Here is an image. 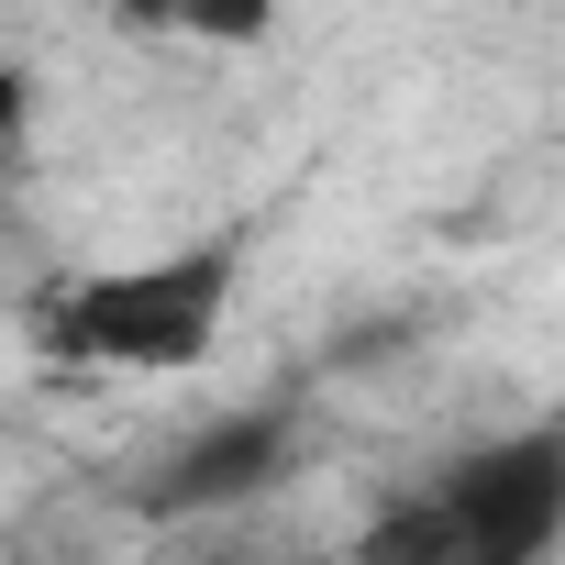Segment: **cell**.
I'll use <instances>...</instances> for the list:
<instances>
[{
	"mask_svg": "<svg viewBox=\"0 0 565 565\" xmlns=\"http://www.w3.org/2000/svg\"><path fill=\"white\" fill-rule=\"evenodd\" d=\"M244 222H211L167 255H134V266H78V277H45L23 300L34 344L67 355V366H122V377H189L222 355V322L244 300Z\"/></svg>",
	"mask_w": 565,
	"mask_h": 565,
	"instance_id": "obj_1",
	"label": "cell"
},
{
	"mask_svg": "<svg viewBox=\"0 0 565 565\" xmlns=\"http://www.w3.org/2000/svg\"><path fill=\"white\" fill-rule=\"evenodd\" d=\"M433 499L455 510L477 565H543L565 543V422H510L488 444H466Z\"/></svg>",
	"mask_w": 565,
	"mask_h": 565,
	"instance_id": "obj_2",
	"label": "cell"
},
{
	"mask_svg": "<svg viewBox=\"0 0 565 565\" xmlns=\"http://www.w3.org/2000/svg\"><path fill=\"white\" fill-rule=\"evenodd\" d=\"M289 455H300V411H289V399L222 411V422L178 433V444L134 477V510H145V521H211V510H244V499H266L277 477H289Z\"/></svg>",
	"mask_w": 565,
	"mask_h": 565,
	"instance_id": "obj_3",
	"label": "cell"
},
{
	"mask_svg": "<svg viewBox=\"0 0 565 565\" xmlns=\"http://www.w3.org/2000/svg\"><path fill=\"white\" fill-rule=\"evenodd\" d=\"M355 565H466V532H455V510H444L433 488H399V499L366 510Z\"/></svg>",
	"mask_w": 565,
	"mask_h": 565,
	"instance_id": "obj_4",
	"label": "cell"
},
{
	"mask_svg": "<svg viewBox=\"0 0 565 565\" xmlns=\"http://www.w3.org/2000/svg\"><path fill=\"white\" fill-rule=\"evenodd\" d=\"M178 34L211 45V56H244V45L277 34V0H178Z\"/></svg>",
	"mask_w": 565,
	"mask_h": 565,
	"instance_id": "obj_5",
	"label": "cell"
},
{
	"mask_svg": "<svg viewBox=\"0 0 565 565\" xmlns=\"http://www.w3.org/2000/svg\"><path fill=\"white\" fill-rule=\"evenodd\" d=\"M23 134H34V78H23V56H0V156Z\"/></svg>",
	"mask_w": 565,
	"mask_h": 565,
	"instance_id": "obj_6",
	"label": "cell"
},
{
	"mask_svg": "<svg viewBox=\"0 0 565 565\" xmlns=\"http://www.w3.org/2000/svg\"><path fill=\"white\" fill-rule=\"evenodd\" d=\"M122 34H178V0H111Z\"/></svg>",
	"mask_w": 565,
	"mask_h": 565,
	"instance_id": "obj_7",
	"label": "cell"
},
{
	"mask_svg": "<svg viewBox=\"0 0 565 565\" xmlns=\"http://www.w3.org/2000/svg\"><path fill=\"white\" fill-rule=\"evenodd\" d=\"M466 565H477V554H466Z\"/></svg>",
	"mask_w": 565,
	"mask_h": 565,
	"instance_id": "obj_8",
	"label": "cell"
}]
</instances>
